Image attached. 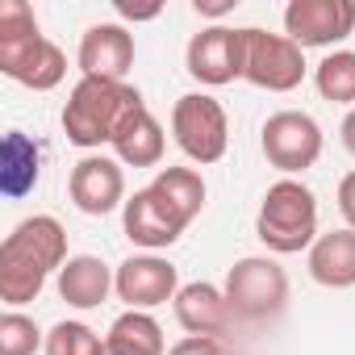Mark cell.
Here are the masks:
<instances>
[{
	"label": "cell",
	"instance_id": "6da1fadb",
	"mask_svg": "<svg viewBox=\"0 0 355 355\" xmlns=\"http://www.w3.org/2000/svg\"><path fill=\"white\" fill-rule=\"evenodd\" d=\"M67 230L51 214H34L9 230L0 243V301L9 309H21L42 297L46 280L63 272L67 263Z\"/></svg>",
	"mask_w": 355,
	"mask_h": 355
},
{
	"label": "cell",
	"instance_id": "7a4b0ae2",
	"mask_svg": "<svg viewBox=\"0 0 355 355\" xmlns=\"http://www.w3.org/2000/svg\"><path fill=\"white\" fill-rule=\"evenodd\" d=\"M0 71L34 92H51L67 76L63 46L38 30V17L26 0H0Z\"/></svg>",
	"mask_w": 355,
	"mask_h": 355
},
{
	"label": "cell",
	"instance_id": "3957f363",
	"mask_svg": "<svg viewBox=\"0 0 355 355\" xmlns=\"http://www.w3.org/2000/svg\"><path fill=\"white\" fill-rule=\"evenodd\" d=\"M146 101L134 84L125 80H88L80 76V84L67 92V105H63V134L71 146L80 150H101V146H113L121 121L130 113H138Z\"/></svg>",
	"mask_w": 355,
	"mask_h": 355
},
{
	"label": "cell",
	"instance_id": "277c9868",
	"mask_svg": "<svg viewBox=\"0 0 355 355\" xmlns=\"http://www.w3.org/2000/svg\"><path fill=\"white\" fill-rule=\"evenodd\" d=\"M255 234L272 255H301L318 243V197L309 184L293 180H276L255 214Z\"/></svg>",
	"mask_w": 355,
	"mask_h": 355
},
{
	"label": "cell",
	"instance_id": "5b68a950",
	"mask_svg": "<svg viewBox=\"0 0 355 355\" xmlns=\"http://www.w3.org/2000/svg\"><path fill=\"white\" fill-rule=\"evenodd\" d=\"M234 318L243 322H268L288 305V276L272 255H247L226 272L222 284Z\"/></svg>",
	"mask_w": 355,
	"mask_h": 355
},
{
	"label": "cell",
	"instance_id": "8992f818",
	"mask_svg": "<svg viewBox=\"0 0 355 355\" xmlns=\"http://www.w3.org/2000/svg\"><path fill=\"white\" fill-rule=\"evenodd\" d=\"M171 138L193 163H218L230 146V117L209 92H184L171 105Z\"/></svg>",
	"mask_w": 355,
	"mask_h": 355
},
{
	"label": "cell",
	"instance_id": "52a82bcc",
	"mask_svg": "<svg viewBox=\"0 0 355 355\" xmlns=\"http://www.w3.org/2000/svg\"><path fill=\"white\" fill-rule=\"evenodd\" d=\"M259 146H263V159H268L276 171H284V175H293V180H297L301 171H309V167L322 159L326 138H322V125H318L309 113H301V109H280V113H272V117L263 121Z\"/></svg>",
	"mask_w": 355,
	"mask_h": 355
},
{
	"label": "cell",
	"instance_id": "ba28073f",
	"mask_svg": "<svg viewBox=\"0 0 355 355\" xmlns=\"http://www.w3.org/2000/svg\"><path fill=\"white\" fill-rule=\"evenodd\" d=\"M243 30H247L243 80L263 88V92H293V88H301V80L309 71L305 51L288 34H268L259 26H243Z\"/></svg>",
	"mask_w": 355,
	"mask_h": 355
},
{
	"label": "cell",
	"instance_id": "9c48e42d",
	"mask_svg": "<svg viewBox=\"0 0 355 355\" xmlns=\"http://www.w3.org/2000/svg\"><path fill=\"white\" fill-rule=\"evenodd\" d=\"M284 34L301 51H326L355 34V0H288Z\"/></svg>",
	"mask_w": 355,
	"mask_h": 355
},
{
	"label": "cell",
	"instance_id": "30bf717a",
	"mask_svg": "<svg viewBox=\"0 0 355 355\" xmlns=\"http://www.w3.org/2000/svg\"><path fill=\"white\" fill-rule=\"evenodd\" d=\"M243 63H247V30H230V26H205L201 34H193L184 51L189 76L209 88L243 80Z\"/></svg>",
	"mask_w": 355,
	"mask_h": 355
},
{
	"label": "cell",
	"instance_id": "8fae6325",
	"mask_svg": "<svg viewBox=\"0 0 355 355\" xmlns=\"http://www.w3.org/2000/svg\"><path fill=\"white\" fill-rule=\"evenodd\" d=\"M113 293H117V301H125V309L150 313V309L175 301V293H180V272H175L171 259L142 251V255H130V259L117 263V288Z\"/></svg>",
	"mask_w": 355,
	"mask_h": 355
},
{
	"label": "cell",
	"instance_id": "7c38bea8",
	"mask_svg": "<svg viewBox=\"0 0 355 355\" xmlns=\"http://www.w3.org/2000/svg\"><path fill=\"white\" fill-rule=\"evenodd\" d=\"M67 193H71V205L88 218H105L113 209L125 205V171L117 159L92 150L84 155L76 167H71V180H67Z\"/></svg>",
	"mask_w": 355,
	"mask_h": 355
},
{
	"label": "cell",
	"instance_id": "4fadbf2b",
	"mask_svg": "<svg viewBox=\"0 0 355 355\" xmlns=\"http://www.w3.org/2000/svg\"><path fill=\"white\" fill-rule=\"evenodd\" d=\"M76 63L88 80H125L134 67V34L121 21H96L84 30Z\"/></svg>",
	"mask_w": 355,
	"mask_h": 355
},
{
	"label": "cell",
	"instance_id": "5bb4252c",
	"mask_svg": "<svg viewBox=\"0 0 355 355\" xmlns=\"http://www.w3.org/2000/svg\"><path fill=\"white\" fill-rule=\"evenodd\" d=\"M175 309V322H180L184 334L193 338H226L234 330V309L226 301V293L209 280H193V284H180L171 301Z\"/></svg>",
	"mask_w": 355,
	"mask_h": 355
},
{
	"label": "cell",
	"instance_id": "9a60e30c",
	"mask_svg": "<svg viewBox=\"0 0 355 355\" xmlns=\"http://www.w3.org/2000/svg\"><path fill=\"white\" fill-rule=\"evenodd\" d=\"M121 230H125V239L134 243V247H142V251H167L171 243H180V234L189 230L180 218H175L155 193H150V184L146 189H138L134 197H125V205H121Z\"/></svg>",
	"mask_w": 355,
	"mask_h": 355
},
{
	"label": "cell",
	"instance_id": "2e32d148",
	"mask_svg": "<svg viewBox=\"0 0 355 355\" xmlns=\"http://www.w3.org/2000/svg\"><path fill=\"white\" fill-rule=\"evenodd\" d=\"M117 288V272L96 255H71L59 272V297L71 309H96Z\"/></svg>",
	"mask_w": 355,
	"mask_h": 355
},
{
	"label": "cell",
	"instance_id": "e0dca14e",
	"mask_svg": "<svg viewBox=\"0 0 355 355\" xmlns=\"http://www.w3.org/2000/svg\"><path fill=\"white\" fill-rule=\"evenodd\" d=\"M38 175H42V146L38 138L9 130L0 138V193L9 201H21L38 189Z\"/></svg>",
	"mask_w": 355,
	"mask_h": 355
},
{
	"label": "cell",
	"instance_id": "ac0fdd59",
	"mask_svg": "<svg viewBox=\"0 0 355 355\" xmlns=\"http://www.w3.org/2000/svg\"><path fill=\"white\" fill-rule=\"evenodd\" d=\"M309 276L322 288H355V230H330L318 234V243L305 251Z\"/></svg>",
	"mask_w": 355,
	"mask_h": 355
},
{
	"label": "cell",
	"instance_id": "d6986e66",
	"mask_svg": "<svg viewBox=\"0 0 355 355\" xmlns=\"http://www.w3.org/2000/svg\"><path fill=\"white\" fill-rule=\"evenodd\" d=\"M163 146H167V134L159 125V117L142 105L138 113H130L113 138V155L121 167H159L163 159Z\"/></svg>",
	"mask_w": 355,
	"mask_h": 355
},
{
	"label": "cell",
	"instance_id": "ffe728a7",
	"mask_svg": "<svg viewBox=\"0 0 355 355\" xmlns=\"http://www.w3.org/2000/svg\"><path fill=\"white\" fill-rule=\"evenodd\" d=\"M150 193H155L175 218H180L184 226H193V222L201 218L205 197H209V189H205V180H201L197 167H159V175L150 180Z\"/></svg>",
	"mask_w": 355,
	"mask_h": 355
},
{
	"label": "cell",
	"instance_id": "44dd1931",
	"mask_svg": "<svg viewBox=\"0 0 355 355\" xmlns=\"http://www.w3.org/2000/svg\"><path fill=\"white\" fill-rule=\"evenodd\" d=\"M105 351L109 355H167V343H163V326L142 313V309H125L109 334H105Z\"/></svg>",
	"mask_w": 355,
	"mask_h": 355
},
{
	"label": "cell",
	"instance_id": "7402d4cb",
	"mask_svg": "<svg viewBox=\"0 0 355 355\" xmlns=\"http://www.w3.org/2000/svg\"><path fill=\"white\" fill-rule=\"evenodd\" d=\"M313 88L322 101L355 109V51H330L313 67Z\"/></svg>",
	"mask_w": 355,
	"mask_h": 355
},
{
	"label": "cell",
	"instance_id": "603a6c76",
	"mask_svg": "<svg viewBox=\"0 0 355 355\" xmlns=\"http://www.w3.org/2000/svg\"><path fill=\"white\" fill-rule=\"evenodd\" d=\"M46 355H105V338L88 322H55L46 330Z\"/></svg>",
	"mask_w": 355,
	"mask_h": 355
},
{
	"label": "cell",
	"instance_id": "cb8c5ba5",
	"mask_svg": "<svg viewBox=\"0 0 355 355\" xmlns=\"http://www.w3.org/2000/svg\"><path fill=\"white\" fill-rule=\"evenodd\" d=\"M38 347H46V334L38 330V322L21 309H5L0 313V355H34Z\"/></svg>",
	"mask_w": 355,
	"mask_h": 355
},
{
	"label": "cell",
	"instance_id": "d4e9b609",
	"mask_svg": "<svg viewBox=\"0 0 355 355\" xmlns=\"http://www.w3.org/2000/svg\"><path fill=\"white\" fill-rule=\"evenodd\" d=\"M167 355H226V343L222 338H193V334H184Z\"/></svg>",
	"mask_w": 355,
	"mask_h": 355
},
{
	"label": "cell",
	"instance_id": "484cf974",
	"mask_svg": "<svg viewBox=\"0 0 355 355\" xmlns=\"http://www.w3.org/2000/svg\"><path fill=\"white\" fill-rule=\"evenodd\" d=\"M338 214H343L347 230H355V171H347L338 180Z\"/></svg>",
	"mask_w": 355,
	"mask_h": 355
},
{
	"label": "cell",
	"instance_id": "4316f807",
	"mask_svg": "<svg viewBox=\"0 0 355 355\" xmlns=\"http://www.w3.org/2000/svg\"><path fill=\"white\" fill-rule=\"evenodd\" d=\"M163 13V5H146V9H134V5H117V17L125 21H155Z\"/></svg>",
	"mask_w": 355,
	"mask_h": 355
},
{
	"label": "cell",
	"instance_id": "83f0119b",
	"mask_svg": "<svg viewBox=\"0 0 355 355\" xmlns=\"http://www.w3.org/2000/svg\"><path fill=\"white\" fill-rule=\"evenodd\" d=\"M197 17H226V13H234L239 9V0H222V5H205V0H197Z\"/></svg>",
	"mask_w": 355,
	"mask_h": 355
},
{
	"label": "cell",
	"instance_id": "f1b7e54d",
	"mask_svg": "<svg viewBox=\"0 0 355 355\" xmlns=\"http://www.w3.org/2000/svg\"><path fill=\"white\" fill-rule=\"evenodd\" d=\"M338 138H343L347 155H355V109H347V117H343V125H338Z\"/></svg>",
	"mask_w": 355,
	"mask_h": 355
},
{
	"label": "cell",
	"instance_id": "f546056e",
	"mask_svg": "<svg viewBox=\"0 0 355 355\" xmlns=\"http://www.w3.org/2000/svg\"><path fill=\"white\" fill-rule=\"evenodd\" d=\"M105 355H109V351H105Z\"/></svg>",
	"mask_w": 355,
	"mask_h": 355
}]
</instances>
